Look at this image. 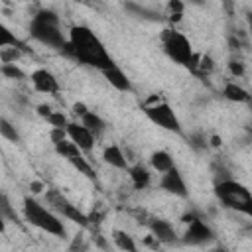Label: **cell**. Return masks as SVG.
<instances>
[{
    "instance_id": "obj_12",
    "label": "cell",
    "mask_w": 252,
    "mask_h": 252,
    "mask_svg": "<svg viewBox=\"0 0 252 252\" xmlns=\"http://www.w3.org/2000/svg\"><path fill=\"white\" fill-rule=\"evenodd\" d=\"M150 228H152V234H154V238L158 242H163V244H175V242H179L173 226L169 222H165V220L154 219V220H150Z\"/></svg>"
},
{
    "instance_id": "obj_20",
    "label": "cell",
    "mask_w": 252,
    "mask_h": 252,
    "mask_svg": "<svg viewBox=\"0 0 252 252\" xmlns=\"http://www.w3.org/2000/svg\"><path fill=\"white\" fill-rule=\"evenodd\" d=\"M112 240H114V244H116L120 250H124V252H138V250H136V244H134V240H132V236L126 234L124 230H114V232H112Z\"/></svg>"
},
{
    "instance_id": "obj_1",
    "label": "cell",
    "mask_w": 252,
    "mask_h": 252,
    "mask_svg": "<svg viewBox=\"0 0 252 252\" xmlns=\"http://www.w3.org/2000/svg\"><path fill=\"white\" fill-rule=\"evenodd\" d=\"M67 55H71L73 59H77L83 65L100 69L102 73L116 67L112 57L106 53L102 41L87 28V26H75L69 33V41L67 47L63 49Z\"/></svg>"
},
{
    "instance_id": "obj_33",
    "label": "cell",
    "mask_w": 252,
    "mask_h": 252,
    "mask_svg": "<svg viewBox=\"0 0 252 252\" xmlns=\"http://www.w3.org/2000/svg\"><path fill=\"white\" fill-rule=\"evenodd\" d=\"M230 71H232L234 75H242V65L236 63V61H232V63H230Z\"/></svg>"
},
{
    "instance_id": "obj_13",
    "label": "cell",
    "mask_w": 252,
    "mask_h": 252,
    "mask_svg": "<svg viewBox=\"0 0 252 252\" xmlns=\"http://www.w3.org/2000/svg\"><path fill=\"white\" fill-rule=\"evenodd\" d=\"M104 77H106V81L114 87V89H118V91H132V85H130V79L124 75V71L122 69H118V67H112V69H108V71H104Z\"/></svg>"
},
{
    "instance_id": "obj_6",
    "label": "cell",
    "mask_w": 252,
    "mask_h": 252,
    "mask_svg": "<svg viewBox=\"0 0 252 252\" xmlns=\"http://www.w3.org/2000/svg\"><path fill=\"white\" fill-rule=\"evenodd\" d=\"M146 114L148 118L161 126L163 130H169V132H181V124H179V118L177 114L173 112V108L167 104V102H158V104H150L146 106Z\"/></svg>"
},
{
    "instance_id": "obj_26",
    "label": "cell",
    "mask_w": 252,
    "mask_h": 252,
    "mask_svg": "<svg viewBox=\"0 0 252 252\" xmlns=\"http://www.w3.org/2000/svg\"><path fill=\"white\" fill-rule=\"evenodd\" d=\"M47 122H49L53 128H61V130L67 128V118H65L63 112H51V114L47 116Z\"/></svg>"
},
{
    "instance_id": "obj_29",
    "label": "cell",
    "mask_w": 252,
    "mask_h": 252,
    "mask_svg": "<svg viewBox=\"0 0 252 252\" xmlns=\"http://www.w3.org/2000/svg\"><path fill=\"white\" fill-rule=\"evenodd\" d=\"M126 8L132 10V12H136V14H140V16H144V18H150V20H156L158 18L154 12H150V10L142 8V6H136V4H126Z\"/></svg>"
},
{
    "instance_id": "obj_9",
    "label": "cell",
    "mask_w": 252,
    "mask_h": 252,
    "mask_svg": "<svg viewBox=\"0 0 252 252\" xmlns=\"http://www.w3.org/2000/svg\"><path fill=\"white\" fill-rule=\"evenodd\" d=\"M65 132H67V136L71 138V142L79 148V150H83V152H91L93 150V144H94V136L81 124H75V122H71V124H67V128H65Z\"/></svg>"
},
{
    "instance_id": "obj_5",
    "label": "cell",
    "mask_w": 252,
    "mask_h": 252,
    "mask_svg": "<svg viewBox=\"0 0 252 252\" xmlns=\"http://www.w3.org/2000/svg\"><path fill=\"white\" fill-rule=\"evenodd\" d=\"M161 41H163V49H165V53H167L169 59H173V61L179 63V65L189 67V63H191V59H193L195 53H193V49H191L189 39H187L181 32L163 30Z\"/></svg>"
},
{
    "instance_id": "obj_23",
    "label": "cell",
    "mask_w": 252,
    "mask_h": 252,
    "mask_svg": "<svg viewBox=\"0 0 252 252\" xmlns=\"http://www.w3.org/2000/svg\"><path fill=\"white\" fill-rule=\"evenodd\" d=\"M0 134H2V138H6L8 142H18V140H20V136H18L16 128H14L6 118H2V120H0Z\"/></svg>"
},
{
    "instance_id": "obj_16",
    "label": "cell",
    "mask_w": 252,
    "mask_h": 252,
    "mask_svg": "<svg viewBox=\"0 0 252 252\" xmlns=\"http://www.w3.org/2000/svg\"><path fill=\"white\" fill-rule=\"evenodd\" d=\"M150 161H152L154 169H158L159 173H167L169 169H173V159L167 152H154Z\"/></svg>"
},
{
    "instance_id": "obj_19",
    "label": "cell",
    "mask_w": 252,
    "mask_h": 252,
    "mask_svg": "<svg viewBox=\"0 0 252 252\" xmlns=\"http://www.w3.org/2000/svg\"><path fill=\"white\" fill-rule=\"evenodd\" d=\"M130 177H132V183L136 189H146L150 183V173L144 165H134L130 169Z\"/></svg>"
},
{
    "instance_id": "obj_15",
    "label": "cell",
    "mask_w": 252,
    "mask_h": 252,
    "mask_svg": "<svg viewBox=\"0 0 252 252\" xmlns=\"http://www.w3.org/2000/svg\"><path fill=\"white\" fill-rule=\"evenodd\" d=\"M102 158H104V161H106V163H110L112 167H118V169H126V167H128L126 158H124L122 150H120L118 146H114V144H112V146H108V148L104 150Z\"/></svg>"
},
{
    "instance_id": "obj_4",
    "label": "cell",
    "mask_w": 252,
    "mask_h": 252,
    "mask_svg": "<svg viewBox=\"0 0 252 252\" xmlns=\"http://www.w3.org/2000/svg\"><path fill=\"white\" fill-rule=\"evenodd\" d=\"M24 217L30 224H33V226H37V228H41L53 236H65L63 222L51 211H47L45 207H41L37 201L30 199V197L24 199Z\"/></svg>"
},
{
    "instance_id": "obj_2",
    "label": "cell",
    "mask_w": 252,
    "mask_h": 252,
    "mask_svg": "<svg viewBox=\"0 0 252 252\" xmlns=\"http://www.w3.org/2000/svg\"><path fill=\"white\" fill-rule=\"evenodd\" d=\"M30 33L33 39H37L39 43H43L47 47L61 49V51L67 47V39L63 37L61 30H59V18L51 10H39L32 18Z\"/></svg>"
},
{
    "instance_id": "obj_7",
    "label": "cell",
    "mask_w": 252,
    "mask_h": 252,
    "mask_svg": "<svg viewBox=\"0 0 252 252\" xmlns=\"http://www.w3.org/2000/svg\"><path fill=\"white\" fill-rule=\"evenodd\" d=\"M183 220L189 224L187 230H185V236H183V242L185 244H191V246H201V244H207L211 242L215 236H213V230L197 217V215H185Z\"/></svg>"
},
{
    "instance_id": "obj_21",
    "label": "cell",
    "mask_w": 252,
    "mask_h": 252,
    "mask_svg": "<svg viewBox=\"0 0 252 252\" xmlns=\"http://www.w3.org/2000/svg\"><path fill=\"white\" fill-rule=\"evenodd\" d=\"M55 152L59 154V156H63L65 159H73V158H77V156H81V150L73 144V142H69L67 138L63 140V142H59V144H55Z\"/></svg>"
},
{
    "instance_id": "obj_35",
    "label": "cell",
    "mask_w": 252,
    "mask_h": 252,
    "mask_svg": "<svg viewBox=\"0 0 252 252\" xmlns=\"http://www.w3.org/2000/svg\"><path fill=\"white\" fill-rule=\"evenodd\" d=\"M248 24H250V30H252V14H248Z\"/></svg>"
},
{
    "instance_id": "obj_14",
    "label": "cell",
    "mask_w": 252,
    "mask_h": 252,
    "mask_svg": "<svg viewBox=\"0 0 252 252\" xmlns=\"http://www.w3.org/2000/svg\"><path fill=\"white\" fill-rule=\"evenodd\" d=\"M213 67L215 65H213V59L209 55H193V59L189 63V69L199 77H207L213 71Z\"/></svg>"
},
{
    "instance_id": "obj_17",
    "label": "cell",
    "mask_w": 252,
    "mask_h": 252,
    "mask_svg": "<svg viewBox=\"0 0 252 252\" xmlns=\"http://www.w3.org/2000/svg\"><path fill=\"white\" fill-rule=\"evenodd\" d=\"M83 126H85L94 138L104 132V122H102V118H100L98 114H94V112H87V114L83 116Z\"/></svg>"
},
{
    "instance_id": "obj_31",
    "label": "cell",
    "mask_w": 252,
    "mask_h": 252,
    "mask_svg": "<svg viewBox=\"0 0 252 252\" xmlns=\"http://www.w3.org/2000/svg\"><path fill=\"white\" fill-rule=\"evenodd\" d=\"M73 112H75V114H79V116L83 118V116H85L89 110H87V106H85L83 102H75V104H73Z\"/></svg>"
},
{
    "instance_id": "obj_36",
    "label": "cell",
    "mask_w": 252,
    "mask_h": 252,
    "mask_svg": "<svg viewBox=\"0 0 252 252\" xmlns=\"http://www.w3.org/2000/svg\"><path fill=\"white\" fill-rule=\"evenodd\" d=\"M250 134H252V128H250Z\"/></svg>"
},
{
    "instance_id": "obj_3",
    "label": "cell",
    "mask_w": 252,
    "mask_h": 252,
    "mask_svg": "<svg viewBox=\"0 0 252 252\" xmlns=\"http://www.w3.org/2000/svg\"><path fill=\"white\" fill-rule=\"evenodd\" d=\"M215 193L224 207L234 209L246 217H252V193L238 181H232V179L219 181L215 185Z\"/></svg>"
},
{
    "instance_id": "obj_22",
    "label": "cell",
    "mask_w": 252,
    "mask_h": 252,
    "mask_svg": "<svg viewBox=\"0 0 252 252\" xmlns=\"http://www.w3.org/2000/svg\"><path fill=\"white\" fill-rule=\"evenodd\" d=\"M10 45H12V47H18V49L22 47L20 39H18L8 28H0V47L4 49V47H10Z\"/></svg>"
},
{
    "instance_id": "obj_24",
    "label": "cell",
    "mask_w": 252,
    "mask_h": 252,
    "mask_svg": "<svg viewBox=\"0 0 252 252\" xmlns=\"http://www.w3.org/2000/svg\"><path fill=\"white\" fill-rule=\"evenodd\" d=\"M0 71H2V75L8 77V79H24V71L18 69L14 63H2Z\"/></svg>"
},
{
    "instance_id": "obj_11",
    "label": "cell",
    "mask_w": 252,
    "mask_h": 252,
    "mask_svg": "<svg viewBox=\"0 0 252 252\" xmlns=\"http://www.w3.org/2000/svg\"><path fill=\"white\" fill-rule=\"evenodd\" d=\"M161 189H165L167 193H173L177 197H187V187H185V181L181 177V173L173 167L169 169L167 173H163L161 177Z\"/></svg>"
},
{
    "instance_id": "obj_25",
    "label": "cell",
    "mask_w": 252,
    "mask_h": 252,
    "mask_svg": "<svg viewBox=\"0 0 252 252\" xmlns=\"http://www.w3.org/2000/svg\"><path fill=\"white\" fill-rule=\"evenodd\" d=\"M69 161H71V163H73L81 173H85L87 177H94V173H93L91 165L85 161V158H83V156H77V158H73V159H69Z\"/></svg>"
},
{
    "instance_id": "obj_28",
    "label": "cell",
    "mask_w": 252,
    "mask_h": 252,
    "mask_svg": "<svg viewBox=\"0 0 252 252\" xmlns=\"http://www.w3.org/2000/svg\"><path fill=\"white\" fill-rule=\"evenodd\" d=\"M189 144H191V148H195L197 152H201V150L207 148V142H205V136H203V134H193V136L189 138Z\"/></svg>"
},
{
    "instance_id": "obj_8",
    "label": "cell",
    "mask_w": 252,
    "mask_h": 252,
    "mask_svg": "<svg viewBox=\"0 0 252 252\" xmlns=\"http://www.w3.org/2000/svg\"><path fill=\"white\" fill-rule=\"evenodd\" d=\"M47 203L55 209V211H59L63 217H67V219H71L73 222H77V224H83V226H87L89 224V219H87V215H83L75 205H71L59 191H55V189H51V191H47Z\"/></svg>"
},
{
    "instance_id": "obj_27",
    "label": "cell",
    "mask_w": 252,
    "mask_h": 252,
    "mask_svg": "<svg viewBox=\"0 0 252 252\" xmlns=\"http://www.w3.org/2000/svg\"><path fill=\"white\" fill-rule=\"evenodd\" d=\"M0 57H2V63H14L20 57V49L18 47H12V49L4 47V49H0Z\"/></svg>"
},
{
    "instance_id": "obj_32",
    "label": "cell",
    "mask_w": 252,
    "mask_h": 252,
    "mask_svg": "<svg viewBox=\"0 0 252 252\" xmlns=\"http://www.w3.org/2000/svg\"><path fill=\"white\" fill-rule=\"evenodd\" d=\"M37 112H39V114H41L43 118H47V116H49V114H51L53 110H51V108H49L47 104H39V106H37Z\"/></svg>"
},
{
    "instance_id": "obj_18",
    "label": "cell",
    "mask_w": 252,
    "mask_h": 252,
    "mask_svg": "<svg viewBox=\"0 0 252 252\" xmlns=\"http://www.w3.org/2000/svg\"><path fill=\"white\" fill-rule=\"evenodd\" d=\"M224 96L228 100H232V102H248L250 100V94L240 85H236V83H228L224 87Z\"/></svg>"
},
{
    "instance_id": "obj_37",
    "label": "cell",
    "mask_w": 252,
    "mask_h": 252,
    "mask_svg": "<svg viewBox=\"0 0 252 252\" xmlns=\"http://www.w3.org/2000/svg\"><path fill=\"white\" fill-rule=\"evenodd\" d=\"M217 252H222V250H217Z\"/></svg>"
},
{
    "instance_id": "obj_30",
    "label": "cell",
    "mask_w": 252,
    "mask_h": 252,
    "mask_svg": "<svg viewBox=\"0 0 252 252\" xmlns=\"http://www.w3.org/2000/svg\"><path fill=\"white\" fill-rule=\"evenodd\" d=\"M2 213H4L6 217H10V219H16V213H12V209H10V203H8L6 195H2Z\"/></svg>"
},
{
    "instance_id": "obj_34",
    "label": "cell",
    "mask_w": 252,
    "mask_h": 252,
    "mask_svg": "<svg viewBox=\"0 0 252 252\" xmlns=\"http://www.w3.org/2000/svg\"><path fill=\"white\" fill-rule=\"evenodd\" d=\"M32 191H41V183H32Z\"/></svg>"
},
{
    "instance_id": "obj_10",
    "label": "cell",
    "mask_w": 252,
    "mask_h": 252,
    "mask_svg": "<svg viewBox=\"0 0 252 252\" xmlns=\"http://www.w3.org/2000/svg\"><path fill=\"white\" fill-rule=\"evenodd\" d=\"M32 83L35 87V91L39 93H47V94H57L59 93V83L53 77V73H49L47 69H37L32 73Z\"/></svg>"
}]
</instances>
